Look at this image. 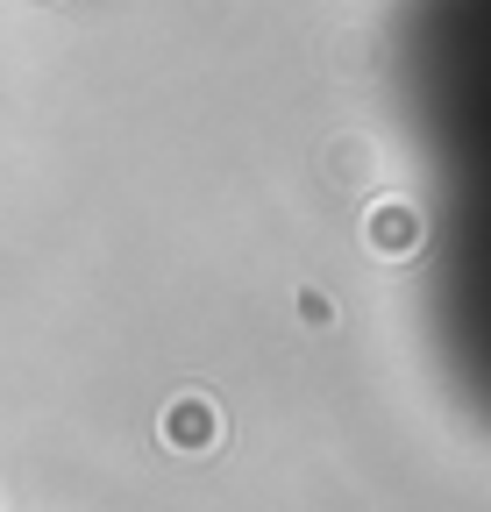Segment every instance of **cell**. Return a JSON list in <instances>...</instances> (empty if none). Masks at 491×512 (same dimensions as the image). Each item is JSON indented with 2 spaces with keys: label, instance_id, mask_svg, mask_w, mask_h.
<instances>
[{
  "label": "cell",
  "instance_id": "1",
  "mask_svg": "<svg viewBox=\"0 0 491 512\" xmlns=\"http://www.w3.org/2000/svg\"><path fill=\"white\" fill-rule=\"evenodd\" d=\"M392 100L420 164V299L435 363L491 427V0H399Z\"/></svg>",
  "mask_w": 491,
  "mask_h": 512
}]
</instances>
